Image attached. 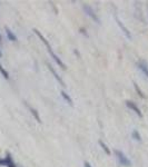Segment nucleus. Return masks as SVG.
<instances>
[{
    "label": "nucleus",
    "instance_id": "9b49d317",
    "mask_svg": "<svg viewBox=\"0 0 148 167\" xmlns=\"http://www.w3.org/2000/svg\"><path fill=\"white\" fill-rule=\"evenodd\" d=\"M29 109H30V111H31V114H33V116H35L36 121H37L38 123H41V119H40V117H39V114H38V111L36 110V109H33V107H29Z\"/></svg>",
    "mask_w": 148,
    "mask_h": 167
},
{
    "label": "nucleus",
    "instance_id": "4468645a",
    "mask_svg": "<svg viewBox=\"0 0 148 167\" xmlns=\"http://www.w3.org/2000/svg\"><path fill=\"white\" fill-rule=\"evenodd\" d=\"M99 145L102 146V148L105 150V153L107 154V155H110V149L107 147V145L104 143V142H102V140H99Z\"/></svg>",
    "mask_w": 148,
    "mask_h": 167
},
{
    "label": "nucleus",
    "instance_id": "9d476101",
    "mask_svg": "<svg viewBox=\"0 0 148 167\" xmlns=\"http://www.w3.org/2000/svg\"><path fill=\"white\" fill-rule=\"evenodd\" d=\"M60 95H61V97L65 99V102H68L70 106H73V105H74V102H73V99L70 98V96L67 93H66V91H64V90H62V91L60 93Z\"/></svg>",
    "mask_w": 148,
    "mask_h": 167
},
{
    "label": "nucleus",
    "instance_id": "6ab92c4d",
    "mask_svg": "<svg viewBox=\"0 0 148 167\" xmlns=\"http://www.w3.org/2000/svg\"><path fill=\"white\" fill-rule=\"evenodd\" d=\"M0 40H1V37H0Z\"/></svg>",
    "mask_w": 148,
    "mask_h": 167
},
{
    "label": "nucleus",
    "instance_id": "1a4fd4ad",
    "mask_svg": "<svg viewBox=\"0 0 148 167\" xmlns=\"http://www.w3.org/2000/svg\"><path fill=\"white\" fill-rule=\"evenodd\" d=\"M6 35H7V37H8V39H9L10 41H17L16 35H15L8 27H6Z\"/></svg>",
    "mask_w": 148,
    "mask_h": 167
},
{
    "label": "nucleus",
    "instance_id": "f03ea898",
    "mask_svg": "<svg viewBox=\"0 0 148 167\" xmlns=\"http://www.w3.org/2000/svg\"><path fill=\"white\" fill-rule=\"evenodd\" d=\"M115 155H116V158H117V160L119 162L120 165L125 167H129L131 165V162L129 160V158L126 156L125 154L123 153L121 150H118V149H116L115 150Z\"/></svg>",
    "mask_w": 148,
    "mask_h": 167
},
{
    "label": "nucleus",
    "instance_id": "ddd939ff",
    "mask_svg": "<svg viewBox=\"0 0 148 167\" xmlns=\"http://www.w3.org/2000/svg\"><path fill=\"white\" fill-rule=\"evenodd\" d=\"M134 87H135V89H136V91H137V94H138L139 96H140V97H141V98H144V99H145V98H146V96L144 95L143 90H141V89L139 88V87H138V85H137V84H136V83H134Z\"/></svg>",
    "mask_w": 148,
    "mask_h": 167
},
{
    "label": "nucleus",
    "instance_id": "6e6552de",
    "mask_svg": "<svg viewBox=\"0 0 148 167\" xmlns=\"http://www.w3.org/2000/svg\"><path fill=\"white\" fill-rule=\"evenodd\" d=\"M5 162H6V166L7 167H17L16 166V164H15V162L12 160L11 155H10L9 153H7V155H6Z\"/></svg>",
    "mask_w": 148,
    "mask_h": 167
},
{
    "label": "nucleus",
    "instance_id": "f257e3e1",
    "mask_svg": "<svg viewBox=\"0 0 148 167\" xmlns=\"http://www.w3.org/2000/svg\"><path fill=\"white\" fill-rule=\"evenodd\" d=\"M33 31H35V33L37 35L38 37H39V38H40V39H41V41L44 42V44H45V46L47 47V50H48V52L50 54L51 58H52V59H54V60L56 61V64H57V65L59 66V67H61L62 69H66V65H65V64H64V62H62V60H61L60 58H59V57H58V56H57V55H56V54H55V52H54V50H52V48H51V46H50V45H49V42H48V40H47L46 38H45V37H44V36H42L41 33H40V31H39L38 29H33Z\"/></svg>",
    "mask_w": 148,
    "mask_h": 167
},
{
    "label": "nucleus",
    "instance_id": "423d86ee",
    "mask_svg": "<svg viewBox=\"0 0 148 167\" xmlns=\"http://www.w3.org/2000/svg\"><path fill=\"white\" fill-rule=\"evenodd\" d=\"M47 67H48V69H49V70L51 71V73H52V75L55 76V78L57 79L58 81H59V84H60L61 86H62V87H65V86H66V85H65V81H64V80H62V79L60 78V76H58V74L56 73L55 68H54V67H52L51 65H49V64H47Z\"/></svg>",
    "mask_w": 148,
    "mask_h": 167
},
{
    "label": "nucleus",
    "instance_id": "f3484780",
    "mask_svg": "<svg viewBox=\"0 0 148 167\" xmlns=\"http://www.w3.org/2000/svg\"><path fill=\"white\" fill-rule=\"evenodd\" d=\"M83 165H85V167H91V165H90V164H89L88 162H85V164H83Z\"/></svg>",
    "mask_w": 148,
    "mask_h": 167
},
{
    "label": "nucleus",
    "instance_id": "dca6fc26",
    "mask_svg": "<svg viewBox=\"0 0 148 167\" xmlns=\"http://www.w3.org/2000/svg\"><path fill=\"white\" fill-rule=\"evenodd\" d=\"M0 166H6L5 159H2V158H0Z\"/></svg>",
    "mask_w": 148,
    "mask_h": 167
},
{
    "label": "nucleus",
    "instance_id": "a211bd4d",
    "mask_svg": "<svg viewBox=\"0 0 148 167\" xmlns=\"http://www.w3.org/2000/svg\"><path fill=\"white\" fill-rule=\"evenodd\" d=\"M1 56H2V54H1V50H0V57H1Z\"/></svg>",
    "mask_w": 148,
    "mask_h": 167
},
{
    "label": "nucleus",
    "instance_id": "20e7f679",
    "mask_svg": "<svg viewBox=\"0 0 148 167\" xmlns=\"http://www.w3.org/2000/svg\"><path fill=\"white\" fill-rule=\"evenodd\" d=\"M126 106L129 108L130 110H133L137 115V116H139L140 118H143V113L140 111V109H139V107L135 104L134 102H130V100H127L126 102Z\"/></svg>",
    "mask_w": 148,
    "mask_h": 167
},
{
    "label": "nucleus",
    "instance_id": "39448f33",
    "mask_svg": "<svg viewBox=\"0 0 148 167\" xmlns=\"http://www.w3.org/2000/svg\"><path fill=\"white\" fill-rule=\"evenodd\" d=\"M137 67H138V69L143 73L146 77L148 78V65L145 62V61H143V60H140V61H138L137 62Z\"/></svg>",
    "mask_w": 148,
    "mask_h": 167
},
{
    "label": "nucleus",
    "instance_id": "2eb2a0df",
    "mask_svg": "<svg viewBox=\"0 0 148 167\" xmlns=\"http://www.w3.org/2000/svg\"><path fill=\"white\" fill-rule=\"evenodd\" d=\"M0 73H1V75H2L6 79H9V74H8V71H7L1 65H0Z\"/></svg>",
    "mask_w": 148,
    "mask_h": 167
},
{
    "label": "nucleus",
    "instance_id": "0eeeda50",
    "mask_svg": "<svg viewBox=\"0 0 148 167\" xmlns=\"http://www.w3.org/2000/svg\"><path fill=\"white\" fill-rule=\"evenodd\" d=\"M116 21H117L118 26H119V27H120V29L123 30V33H125L126 37L128 38V39H131V35H130V33L128 31V29H127V28H126L125 26H124V23H121V21H120V20H119L118 18H116Z\"/></svg>",
    "mask_w": 148,
    "mask_h": 167
},
{
    "label": "nucleus",
    "instance_id": "f8f14e48",
    "mask_svg": "<svg viewBox=\"0 0 148 167\" xmlns=\"http://www.w3.org/2000/svg\"><path fill=\"white\" fill-rule=\"evenodd\" d=\"M131 136H133V138H134L135 140H137V142H140V140H141V136H140V134L138 133V130H136V129L133 130Z\"/></svg>",
    "mask_w": 148,
    "mask_h": 167
},
{
    "label": "nucleus",
    "instance_id": "7ed1b4c3",
    "mask_svg": "<svg viewBox=\"0 0 148 167\" xmlns=\"http://www.w3.org/2000/svg\"><path fill=\"white\" fill-rule=\"evenodd\" d=\"M83 11L86 12V15H87V16H89L90 18L93 19L94 21H96L97 23H100V19L98 18V16L96 15V12L94 11V9L91 8V7H90V6L83 5Z\"/></svg>",
    "mask_w": 148,
    "mask_h": 167
}]
</instances>
